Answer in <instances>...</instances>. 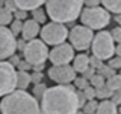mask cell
I'll return each instance as SVG.
<instances>
[{"instance_id":"cell-17","label":"cell","mask_w":121,"mask_h":114,"mask_svg":"<svg viewBox=\"0 0 121 114\" xmlns=\"http://www.w3.org/2000/svg\"><path fill=\"white\" fill-rule=\"evenodd\" d=\"M30 84H32V81H30V73H27L24 70H18L17 71V82H15L17 90H26Z\"/></svg>"},{"instance_id":"cell-22","label":"cell","mask_w":121,"mask_h":114,"mask_svg":"<svg viewBox=\"0 0 121 114\" xmlns=\"http://www.w3.org/2000/svg\"><path fill=\"white\" fill-rule=\"evenodd\" d=\"M33 20H35L36 23H45V20H47V12L45 11H43L41 8H36V9H33Z\"/></svg>"},{"instance_id":"cell-47","label":"cell","mask_w":121,"mask_h":114,"mask_svg":"<svg viewBox=\"0 0 121 114\" xmlns=\"http://www.w3.org/2000/svg\"><path fill=\"white\" fill-rule=\"evenodd\" d=\"M0 113H2V109H0Z\"/></svg>"},{"instance_id":"cell-21","label":"cell","mask_w":121,"mask_h":114,"mask_svg":"<svg viewBox=\"0 0 121 114\" xmlns=\"http://www.w3.org/2000/svg\"><path fill=\"white\" fill-rule=\"evenodd\" d=\"M89 82H91V85H92L94 87V88H101V87H103L104 85V78H103V76H101V75H98V73H94L92 76H91V78H89Z\"/></svg>"},{"instance_id":"cell-30","label":"cell","mask_w":121,"mask_h":114,"mask_svg":"<svg viewBox=\"0 0 121 114\" xmlns=\"http://www.w3.org/2000/svg\"><path fill=\"white\" fill-rule=\"evenodd\" d=\"M83 94H85V97L88 99V100H91V99H94L95 97V88H94L92 85H88L86 88H83Z\"/></svg>"},{"instance_id":"cell-28","label":"cell","mask_w":121,"mask_h":114,"mask_svg":"<svg viewBox=\"0 0 121 114\" xmlns=\"http://www.w3.org/2000/svg\"><path fill=\"white\" fill-rule=\"evenodd\" d=\"M109 33H111V37H112L113 43H121V28H120V26L113 28Z\"/></svg>"},{"instance_id":"cell-6","label":"cell","mask_w":121,"mask_h":114,"mask_svg":"<svg viewBox=\"0 0 121 114\" xmlns=\"http://www.w3.org/2000/svg\"><path fill=\"white\" fill-rule=\"evenodd\" d=\"M24 61H27L32 67L35 66H43L45 59L48 58V47L43 40H30L26 43L24 50Z\"/></svg>"},{"instance_id":"cell-13","label":"cell","mask_w":121,"mask_h":114,"mask_svg":"<svg viewBox=\"0 0 121 114\" xmlns=\"http://www.w3.org/2000/svg\"><path fill=\"white\" fill-rule=\"evenodd\" d=\"M39 23H36L33 18L30 20L23 21V29H21V37L24 41H30V40H35L36 35L39 33Z\"/></svg>"},{"instance_id":"cell-46","label":"cell","mask_w":121,"mask_h":114,"mask_svg":"<svg viewBox=\"0 0 121 114\" xmlns=\"http://www.w3.org/2000/svg\"><path fill=\"white\" fill-rule=\"evenodd\" d=\"M120 113H121V108H120Z\"/></svg>"},{"instance_id":"cell-4","label":"cell","mask_w":121,"mask_h":114,"mask_svg":"<svg viewBox=\"0 0 121 114\" xmlns=\"http://www.w3.org/2000/svg\"><path fill=\"white\" fill-rule=\"evenodd\" d=\"M80 21L83 26L92 29V30H101L111 21V15L104 8L100 6H92V8H86L82 9L80 12Z\"/></svg>"},{"instance_id":"cell-45","label":"cell","mask_w":121,"mask_h":114,"mask_svg":"<svg viewBox=\"0 0 121 114\" xmlns=\"http://www.w3.org/2000/svg\"><path fill=\"white\" fill-rule=\"evenodd\" d=\"M118 75H120V78H121V70H120V73H118Z\"/></svg>"},{"instance_id":"cell-26","label":"cell","mask_w":121,"mask_h":114,"mask_svg":"<svg viewBox=\"0 0 121 114\" xmlns=\"http://www.w3.org/2000/svg\"><path fill=\"white\" fill-rule=\"evenodd\" d=\"M45 90H47V87H45L43 82L35 84V87H33V96H36V99H41Z\"/></svg>"},{"instance_id":"cell-39","label":"cell","mask_w":121,"mask_h":114,"mask_svg":"<svg viewBox=\"0 0 121 114\" xmlns=\"http://www.w3.org/2000/svg\"><path fill=\"white\" fill-rule=\"evenodd\" d=\"M9 59H11V64H12L14 67H15V66H18V62H20V58H18L15 53H14L12 56H9Z\"/></svg>"},{"instance_id":"cell-2","label":"cell","mask_w":121,"mask_h":114,"mask_svg":"<svg viewBox=\"0 0 121 114\" xmlns=\"http://www.w3.org/2000/svg\"><path fill=\"white\" fill-rule=\"evenodd\" d=\"M0 109V114H41L36 97L26 93V90H14L3 96Z\"/></svg>"},{"instance_id":"cell-15","label":"cell","mask_w":121,"mask_h":114,"mask_svg":"<svg viewBox=\"0 0 121 114\" xmlns=\"http://www.w3.org/2000/svg\"><path fill=\"white\" fill-rule=\"evenodd\" d=\"M18 9H24V11H33L36 8H41L47 0H14Z\"/></svg>"},{"instance_id":"cell-12","label":"cell","mask_w":121,"mask_h":114,"mask_svg":"<svg viewBox=\"0 0 121 114\" xmlns=\"http://www.w3.org/2000/svg\"><path fill=\"white\" fill-rule=\"evenodd\" d=\"M48 78L56 84H70L76 79V71L70 64H60L48 68Z\"/></svg>"},{"instance_id":"cell-19","label":"cell","mask_w":121,"mask_h":114,"mask_svg":"<svg viewBox=\"0 0 121 114\" xmlns=\"http://www.w3.org/2000/svg\"><path fill=\"white\" fill-rule=\"evenodd\" d=\"M104 85L108 87L111 91L120 90V88H121V78H120V75H112V76H109L108 81L104 82Z\"/></svg>"},{"instance_id":"cell-33","label":"cell","mask_w":121,"mask_h":114,"mask_svg":"<svg viewBox=\"0 0 121 114\" xmlns=\"http://www.w3.org/2000/svg\"><path fill=\"white\" fill-rule=\"evenodd\" d=\"M111 100H112L115 105H120V104H121V88H120V90L112 91V94H111Z\"/></svg>"},{"instance_id":"cell-32","label":"cell","mask_w":121,"mask_h":114,"mask_svg":"<svg viewBox=\"0 0 121 114\" xmlns=\"http://www.w3.org/2000/svg\"><path fill=\"white\" fill-rule=\"evenodd\" d=\"M74 84L77 85V88H80V90H83V88H86L88 87V79L83 76V78H76L74 79Z\"/></svg>"},{"instance_id":"cell-16","label":"cell","mask_w":121,"mask_h":114,"mask_svg":"<svg viewBox=\"0 0 121 114\" xmlns=\"http://www.w3.org/2000/svg\"><path fill=\"white\" fill-rule=\"evenodd\" d=\"M95 114H118V108H117V105L112 100L104 99V100H101L97 105Z\"/></svg>"},{"instance_id":"cell-11","label":"cell","mask_w":121,"mask_h":114,"mask_svg":"<svg viewBox=\"0 0 121 114\" xmlns=\"http://www.w3.org/2000/svg\"><path fill=\"white\" fill-rule=\"evenodd\" d=\"M17 50L15 35L6 26H0V61L12 56Z\"/></svg>"},{"instance_id":"cell-40","label":"cell","mask_w":121,"mask_h":114,"mask_svg":"<svg viewBox=\"0 0 121 114\" xmlns=\"http://www.w3.org/2000/svg\"><path fill=\"white\" fill-rule=\"evenodd\" d=\"M24 47H26V43H24V40H18L17 41V50H24Z\"/></svg>"},{"instance_id":"cell-9","label":"cell","mask_w":121,"mask_h":114,"mask_svg":"<svg viewBox=\"0 0 121 114\" xmlns=\"http://www.w3.org/2000/svg\"><path fill=\"white\" fill-rule=\"evenodd\" d=\"M17 70L11 62L0 61V97L17 90Z\"/></svg>"},{"instance_id":"cell-42","label":"cell","mask_w":121,"mask_h":114,"mask_svg":"<svg viewBox=\"0 0 121 114\" xmlns=\"http://www.w3.org/2000/svg\"><path fill=\"white\" fill-rule=\"evenodd\" d=\"M115 21L120 24V28H121V14H117V17H115Z\"/></svg>"},{"instance_id":"cell-24","label":"cell","mask_w":121,"mask_h":114,"mask_svg":"<svg viewBox=\"0 0 121 114\" xmlns=\"http://www.w3.org/2000/svg\"><path fill=\"white\" fill-rule=\"evenodd\" d=\"M11 32L14 33L15 37L18 35V33H21V29H23V21L21 20H17V18H15L14 21H11Z\"/></svg>"},{"instance_id":"cell-31","label":"cell","mask_w":121,"mask_h":114,"mask_svg":"<svg viewBox=\"0 0 121 114\" xmlns=\"http://www.w3.org/2000/svg\"><path fill=\"white\" fill-rule=\"evenodd\" d=\"M101 66H103V62H101V59H98L97 56L92 55V58H89V67H92L94 70H98Z\"/></svg>"},{"instance_id":"cell-36","label":"cell","mask_w":121,"mask_h":114,"mask_svg":"<svg viewBox=\"0 0 121 114\" xmlns=\"http://www.w3.org/2000/svg\"><path fill=\"white\" fill-rule=\"evenodd\" d=\"M14 14H15V18H17V20H21V21L27 17V12H26L24 9H17Z\"/></svg>"},{"instance_id":"cell-23","label":"cell","mask_w":121,"mask_h":114,"mask_svg":"<svg viewBox=\"0 0 121 114\" xmlns=\"http://www.w3.org/2000/svg\"><path fill=\"white\" fill-rule=\"evenodd\" d=\"M97 100H94V99H91V100L85 102V105L82 106L83 108V113L85 114H95V109H97Z\"/></svg>"},{"instance_id":"cell-29","label":"cell","mask_w":121,"mask_h":114,"mask_svg":"<svg viewBox=\"0 0 121 114\" xmlns=\"http://www.w3.org/2000/svg\"><path fill=\"white\" fill-rule=\"evenodd\" d=\"M109 67L113 70H121V56H115V58H109Z\"/></svg>"},{"instance_id":"cell-14","label":"cell","mask_w":121,"mask_h":114,"mask_svg":"<svg viewBox=\"0 0 121 114\" xmlns=\"http://www.w3.org/2000/svg\"><path fill=\"white\" fill-rule=\"evenodd\" d=\"M88 67H89V58L85 53H80V55L73 58V68L76 73H83Z\"/></svg>"},{"instance_id":"cell-25","label":"cell","mask_w":121,"mask_h":114,"mask_svg":"<svg viewBox=\"0 0 121 114\" xmlns=\"http://www.w3.org/2000/svg\"><path fill=\"white\" fill-rule=\"evenodd\" d=\"M111 94H112V91L108 88L106 85H103L101 88H97L95 90V97H101V99H108V97H111Z\"/></svg>"},{"instance_id":"cell-7","label":"cell","mask_w":121,"mask_h":114,"mask_svg":"<svg viewBox=\"0 0 121 114\" xmlns=\"http://www.w3.org/2000/svg\"><path fill=\"white\" fill-rule=\"evenodd\" d=\"M41 40L48 46H58L68 38V30L62 23L52 21L48 24H45L43 29L39 30Z\"/></svg>"},{"instance_id":"cell-35","label":"cell","mask_w":121,"mask_h":114,"mask_svg":"<svg viewBox=\"0 0 121 114\" xmlns=\"http://www.w3.org/2000/svg\"><path fill=\"white\" fill-rule=\"evenodd\" d=\"M41 79H43V73H39V71H35V73H32L30 75V81H32L33 84H39L41 82Z\"/></svg>"},{"instance_id":"cell-18","label":"cell","mask_w":121,"mask_h":114,"mask_svg":"<svg viewBox=\"0 0 121 114\" xmlns=\"http://www.w3.org/2000/svg\"><path fill=\"white\" fill-rule=\"evenodd\" d=\"M101 3H103L106 11L121 14V0H101Z\"/></svg>"},{"instance_id":"cell-5","label":"cell","mask_w":121,"mask_h":114,"mask_svg":"<svg viewBox=\"0 0 121 114\" xmlns=\"http://www.w3.org/2000/svg\"><path fill=\"white\" fill-rule=\"evenodd\" d=\"M91 50H92L94 56H97L101 61L112 58L115 53V43H113L111 33L106 30H101L97 35H94L92 43H91Z\"/></svg>"},{"instance_id":"cell-27","label":"cell","mask_w":121,"mask_h":114,"mask_svg":"<svg viewBox=\"0 0 121 114\" xmlns=\"http://www.w3.org/2000/svg\"><path fill=\"white\" fill-rule=\"evenodd\" d=\"M98 75H101L106 79V78H109V76L115 75V70H113L112 67H109V66H101L100 68H98Z\"/></svg>"},{"instance_id":"cell-43","label":"cell","mask_w":121,"mask_h":114,"mask_svg":"<svg viewBox=\"0 0 121 114\" xmlns=\"http://www.w3.org/2000/svg\"><path fill=\"white\" fill-rule=\"evenodd\" d=\"M5 2H6V0H0V8L5 6Z\"/></svg>"},{"instance_id":"cell-38","label":"cell","mask_w":121,"mask_h":114,"mask_svg":"<svg viewBox=\"0 0 121 114\" xmlns=\"http://www.w3.org/2000/svg\"><path fill=\"white\" fill-rule=\"evenodd\" d=\"M18 67H20V70L27 71V68H29V67H32V66H30L27 61H24V62H23V61H20V62H18Z\"/></svg>"},{"instance_id":"cell-41","label":"cell","mask_w":121,"mask_h":114,"mask_svg":"<svg viewBox=\"0 0 121 114\" xmlns=\"http://www.w3.org/2000/svg\"><path fill=\"white\" fill-rule=\"evenodd\" d=\"M115 53H117L118 56H121V43H118V46L115 47Z\"/></svg>"},{"instance_id":"cell-44","label":"cell","mask_w":121,"mask_h":114,"mask_svg":"<svg viewBox=\"0 0 121 114\" xmlns=\"http://www.w3.org/2000/svg\"><path fill=\"white\" fill-rule=\"evenodd\" d=\"M76 114H85V113H83V109H77V113H76Z\"/></svg>"},{"instance_id":"cell-37","label":"cell","mask_w":121,"mask_h":114,"mask_svg":"<svg viewBox=\"0 0 121 114\" xmlns=\"http://www.w3.org/2000/svg\"><path fill=\"white\" fill-rule=\"evenodd\" d=\"M85 5H88V8H92V6H98L101 3V0H83Z\"/></svg>"},{"instance_id":"cell-3","label":"cell","mask_w":121,"mask_h":114,"mask_svg":"<svg viewBox=\"0 0 121 114\" xmlns=\"http://www.w3.org/2000/svg\"><path fill=\"white\" fill-rule=\"evenodd\" d=\"M83 8V0H47L45 12L56 23H71L77 20Z\"/></svg>"},{"instance_id":"cell-1","label":"cell","mask_w":121,"mask_h":114,"mask_svg":"<svg viewBox=\"0 0 121 114\" xmlns=\"http://www.w3.org/2000/svg\"><path fill=\"white\" fill-rule=\"evenodd\" d=\"M77 109H80L77 91L68 84L47 87L41 97V114H76Z\"/></svg>"},{"instance_id":"cell-10","label":"cell","mask_w":121,"mask_h":114,"mask_svg":"<svg viewBox=\"0 0 121 114\" xmlns=\"http://www.w3.org/2000/svg\"><path fill=\"white\" fill-rule=\"evenodd\" d=\"M74 58V47L71 44L60 43L48 52V59L53 66H60V64H70V61Z\"/></svg>"},{"instance_id":"cell-34","label":"cell","mask_w":121,"mask_h":114,"mask_svg":"<svg viewBox=\"0 0 121 114\" xmlns=\"http://www.w3.org/2000/svg\"><path fill=\"white\" fill-rule=\"evenodd\" d=\"M3 8H6V9L9 11V12H15V11L18 9L14 0H6V2H5V6H3Z\"/></svg>"},{"instance_id":"cell-20","label":"cell","mask_w":121,"mask_h":114,"mask_svg":"<svg viewBox=\"0 0 121 114\" xmlns=\"http://www.w3.org/2000/svg\"><path fill=\"white\" fill-rule=\"evenodd\" d=\"M12 21V12L6 9V8H0V26H8Z\"/></svg>"},{"instance_id":"cell-8","label":"cell","mask_w":121,"mask_h":114,"mask_svg":"<svg viewBox=\"0 0 121 114\" xmlns=\"http://www.w3.org/2000/svg\"><path fill=\"white\" fill-rule=\"evenodd\" d=\"M68 38H70V44L74 47V50H86V49L91 47L94 32L92 29L86 28L83 24H79V26H74L68 32Z\"/></svg>"}]
</instances>
